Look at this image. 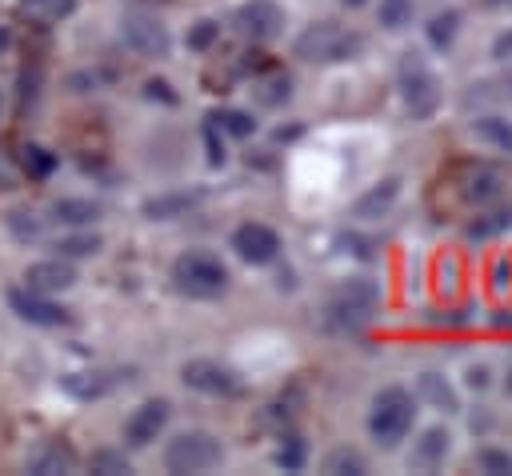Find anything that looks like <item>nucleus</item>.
<instances>
[{"label":"nucleus","instance_id":"nucleus-1","mask_svg":"<svg viewBox=\"0 0 512 476\" xmlns=\"http://www.w3.org/2000/svg\"><path fill=\"white\" fill-rule=\"evenodd\" d=\"M412 420H416V400L408 388L400 384H388L376 392L372 400V412H368V436L380 444V448H396L408 432H412Z\"/></svg>","mask_w":512,"mask_h":476},{"label":"nucleus","instance_id":"nucleus-2","mask_svg":"<svg viewBox=\"0 0 512 476\" xmlns=\"http://www.w3.org/2000/svg\"><path fill=\"white\" fill-rule=\"evenodd\" d=\"M376 304H380V288H376L372 280L356 276V280L340 284V288L328 296V304H324V324H328L332 332H340V336L360 332V328L372 320Z\"/></svg>","mask_w":512,"mask_h":476},{"label":"nucleus","instance_id":"nucleus-3","mask_svg":"<svg viewBox=\"0 0 512 476\" xmlns=\"http://www.w3.org/2000/svg\"><path fill=\"white\" fill-rule=\"evenodd\" d=\"M360 48H364V36L348 32V28L332 24V20L308 24L296 36V56L308 60V64H340V60H352Z\"/></svg>","mask_w":512,"mask_h":476},{"label":"nucleus","instance_id":"nucleus-4","mask_svg":"<svg viewBox=\"0 0 512 476\" xmlns=\"http://www.w3.org/2000/svg\"><path fill=\"white\" fill-rule=\"evenodd\" d=\"M172 284L184 296L212 300V296H220L228 288V264L220 256H212V252H184L172 264Z\"/></svg>","mask_w":512,"mask_h":476},{"label":"nucleus","instance_id":"nucleus-5","mask_svg":"<svg viewBox=\"0 0 512 476\" xmlns=\"http://www.w3.org/2000/svg\"><path fill=\"white\" fill-rule=\"evenodd\" d=\"M220 460H224V444L212 432H200V428L180 432V436H172L164 444V472H176V476H184V472H208Z\"/></svg>","mask_w":512,"mask_h":476},{"label":"nucleus","instance_id":"nucleus-6","mask_svg":"<svg viewBox=\"0 0 512 476\" xmlns=\"http://www.w3.org/2000/svg\"><path fill=\"white\" fill-rule=\"evenodd\" d=\"M396 88H400V100L412 112V120H428L440 104V84H436L432 68L424 64V56H416V52H408L396 64Z\"/></svg>","mask_w":512,"mask_h":476},{"label":"nucleus","instance_id":"nucleus-7","mask_svg":"<svg viewBox=\"0 0 512 476\" xmlns=\"http://www.w3.org/2000/svg\"><path fill=\"white\" fill-rule=\"evenodd\" d=\"M120 36H124V44H128L136 56H168V48H172L168 28H164L152 12H124Z\"/></svg>","mask_w":512,"mask_h":476},{"label":"nucleus","instance_id":"nucleus-8","mask_svg":"<svg viewBox=\"0 0 512 476\" xmlns=\"http://www.w3.org/2000/svg\"><path fill=\"white\" fill-rule=\"evenodd\" d=\"M8 308H12L20 320L36 324V328H56V324H68V308H60L52 296H44V292H36V288H28V284L8 288Z\"/></svg>","mask_w":512,"mask_h":476},{"label":"nucleus","instance_id":"nucleus-9","mask_svg":"<svg viewBox=\"0 0 512 476\" xmlns=\"http://www.w3.org/2000/svg\"><path fill=\"white\" fill-rule=\"evenodd\" d=\"M180 380L192 392H204V396H236L240 392L236 372L228 364H220V360H188L180 368Z\"/></svg>","mask_w":512,"mask_h":476},{"label":"nucleus","instance_id":"nucleus-10","mask_svg":"<svg viewBox=\"0 0 512 476\" xmlns=\"http://www.w3.org/2000/svg\"><path fill=\"white\" fill-rule=\"evenodd\" d=\"M232 248L244 264H272L280 256V236L260 224V220H248V224H236L232 232Z\"/></svg>","mask_w":512,"mask_h":476},{"label":"nucleus","instance_id":"nucleus-11","mask_svg":"<svg viewBox=\"0 0 512 476\" xmlns=\"http://www.w3.org/2000/svg\"><path fill=\"white\" fill-rule=\"evenodd\" d=\"M168 416H172V404H168L164 396L136 404V408H132V416L124 420V440H128L132 448H148V444H152V440L164 432Z\"/></svg>","mask_w":512,"mask_h":476},{"label":"nucleus","instance_id":"nucleus-12","mask_svg":"<svg viewBox=\"0 0 512 476\" xmlns=\"http://www.w3.org/2000/svg\"><path fill=\"white\" fill-rule=\"evenodd\" d=\"M236 28L248 40H272L284 28V8L272 4V0H248V4L236 8Z\"/></svg>","mask_w":512,"mask_h":476},{"label":"nucleus","instance_id":"nucleus-13","mask_svg":"<svg viewBox=\"0 0 512 476\" xmlns=\"http://www.w3.org/2000/svg\"><path fill=\"white\" fill-rule=\"evenodd\" d=\"M24 284L36 288V292H44V296H56V292H64V288L76 284V268H72L68 256L36 260V264H28V272H24Z\"/></svg>","mask_w":512,"mask_h":476},{"label":"nucleus","instance_id":"nucleus-14","mask_svg":"<svg viewBox=\"0 0 512 476\" xmlns=\"http://www.w3.org/2000/svg\"><path fill=\"white\" fill-rule=\"evenodd\" d=\"M448 448H452L448 428H444V424H432V428H424V432L412 440L408 468H416V472H432V468H440V464H444Z\"/></svg>","mask_w":512,"mask_h":476},{"label":"nucleus","instance_id":"nucleus-15","mask_svg":"<svg viewBox=\"0 0 512 476\" xmlns=\"http://www.w3.org/2000/svg\"><path fill=\"white\" fill-rule=\"evenodd\" d=\"M24 468H28L32 476H60V472H72V468H76V452H72V444H64V440H40V444L28 452Z\"/></svg>","mask_w":512,"mask_h":476},{"label":"nucleus","instance_id":"nucleus-16","mask_svg":"<svg viewBox=\"0 0 512 476\" xmlns=\"http://www.w3.org/2000/svg\"><path fill=\"white\" fill-rule=\"evenodd\" d=\"M204 200V192L200 188H180V192H160V196H152V200H144V216L148 220H176V216H188L196 204Z\"/></svg>","mask_w":512,"mask_h":476},{"label":"nucleus","instance_id":"nucleus-17","mask_svg":"<svg viewBox=\"0 0 512 476\" xmlns=\"http://www.w3.org/2000/svg\"><path fill=\"white\" fill-rule=\"evenodd\" d=\"M396 196H400V176H384V180L372 184L364 196H356L352 216H356V220H376V216H384V212L396 204Z\"/></svg>","mask_w":512,"mask_h":476},{"label":"nucleus","instance_id":"nucleus-18","mask_svg":"<svg viewBox=\"0 0 512 476\" xmlns=\"http://www.w3.org/2000/svg\"><path fill=\"white\" fill-rule=\"evenodd\" d=\"M500 188H504V176H500L496 168H488V164L468 168V176L460 180V196H464L468 204H488V200L500 196Z\"/></svg>","mask_w":512,"mask_h":476},{"label":"nucleus","instance_id":"nucleus-19","mask_svg":"<svg viewBox=\"0 0 512 476\" xmlns=\"http://www.w3.org/2000/svg\"><path fill=\"white\" fill-rule=\"evenodd\" d=\"M48 212H52V220H60L68 228H92L104 208L96 200H88V196H60V200H52Z\"/></svg>","mask_w":512,"mask_h":476},{"label":"nucleus","instance_id":"nucleus-20","mask_svg":"<svg viewBox=\"0 0 512 476\" xmlns=\"http://www.w3.org/2000/svg\"><path fill=\"white\" fill-rule=\"evenodd\" d=\"M416 396H420L424 404H432L436 412H444V416H456V412H460V396H456V388H452L440 372H420Z\"/></svg>","mask_w":512,"mask_h":476},{"label":"nucleus","instance_id":"nucleus-21","mask_svg":"<svg viewBox=\"0 0 512 476\" xmlns=\"http://www.w3.org/2000/svg\"><path fill=\"white\" fill-rule=\"evenodd\" d=\"M60 384L76 400H96V396H104L112 388V376L108 372H68V376H60Z\"/></svg>","mask_w":512,"mask_h":476},{"label":"nucleus","instance_id":"nucleus-22","mask_svg":"<svg viewBox=\"0 0 512 476\" xmlns=\"http://www.w3.org/2000/svg\"><path fill=\"white\" fill-rule=\"evenodd\" d=\"M472 132H476V140H484V144H492V148L512 156V120H504V116H476Z\"/></svg>","mask_w":512,"mask_h":476},{"label":"nucleus","instance_id":"nucleus-23","mask_svg":"<svg viewBox=\"0 0 512 476\" xmlns=\"http://www.w3.org/2000/svg\"><path fill=\"white\" fill-rule=\"evenodd\" d=\"M504 228H512V204H508V208H488V212H480L476 220H468L464 236H468V240H488V236H496V232H504Z\"/></svg>","mask_w":512,"mask_h":476},{"label":"nucleus","instance_id":"nucleus-24","mask_svg":"<svg viewBox=\"0 0 512 476\" xmlns=\"http://www.w3.org/2000/svg\"><path fill=\"white\" fill-rule=\"evenodd\" d=\"M424 32H428V44H432V48H440V52L452 48V40H456V32H460V12H456V8H440V12L428 20Z\"/></svg>","mask_w":512,"mask_h":476},{"label":"nucleus","instance_id":"nucleus-25","mask_svg":"<svg viewBox=\"0 0 512 476\" xmlns=\"http://www.w3.org/2000/svg\"><path fill=\"white\" fill-rule=\"evenodd\" d=\"M324 472H332V476H364L368 472V460L356 448H332L324 456Z\"/></svg>","mask_w":512,"mask_h":476},{"label":"nucleus","instance_id":"nucleus-26","mask_svg":"<svg viewBox=\"0 0 512 476\" xmlns=\"http://www.w3.org/2000/svg\"><path fill=\"white\" fill-rule=\"evenodd\" d=\"M208 124H216L220 132L240 136V140L256 132V120H252L248 112H240V108H220V112H208Z\"/></svg>","mask_w":512,"mask_h":476},{"label":"nucleus","instance_id":"nucleus-27","mask_svg":"<svg viewBox=\"0 0 512 476\" xmlns=\"http://www.w3.org/2000/svg\"><path fill=\"white\" fill-rule=\"evenodd\" d=\"M20 168H24L32 180H44V176H52V168H56V152H48V148H40V144H24V148H20Z\"/></svg>","mask_w":512,"mask_h":476},{"label":"nucleus","instance_id":"nucleus-28","mask_svg":"<svg viewBox=\"0 0 512 476\" xmlns=\"http://www.w3.org/2000/svg\"><path fill=\"white\" fill-rule=\"evenodd\" d=\"M8 232H12L20 244L40 240V236H44V216H36V212H28V208H16V212H8Z\"/></svg>","mask_w":512,"mask_h":476},{"label":"nucleus","instance_id":"nucleus-29","mask_svg":"<svg viewBox=\"0 0 512 476\" xmlns=\"http://www.w3.org/2000/svg\"><path fill=\"white\" fill-rule=\"evenodd\" d=\"M100 244H104V240H100L96 232H72V236H64V240H56V252L68 256V260H76V256H96Z\"/></svg>","mask_w":512,"mask_h":476},{"label":"nucleus","instance_id":"nucleus-30","mask_svg":"<svg viewBox=\"0 0 512 476\" xmlns=\"http://www.w3.org/2000/svg\"><path fill=\"white\" fill-rule=\"evenodd\" d=\"M88 464H92V472H100V476H124V472H132L128 456H124L120 448H96Z\"/></svg>","mask_w":512,"mask_h":476},{"label":"nucleus","instance_id":"nucleus-31","mask_svg":"<svg viewBox=\"0 0 512 476\" xmlns=\"http://www.w3.org/2000/svg\"><path fill=\"white\" fill-rule=\"evenodd\" d=\"M304 460H308V444H304L300 436H284V444L276 448V464H280L284 472H300Z\"/></svg>","mask_w":512,"mask_h":476},{"label":"nucleus","instance_id":"nucleus-32","mask_svg":"<svg viewBox=\"0 0 512 476\" xmlns=\"http://www.w3.org/2000/svg\"><path fill=\"white\" fill-rule=\"evenodd\" d=\"M24 8L40 20H64L76 12V0H24Z\"/></svg>","mask_w":512,"mask_h":476},{"label":"nucleus","instance_id":"nucleus-33","mask_svg":"<svg viewBox=\"0 0 512 476\" xmlns=\"http://www.w3.org/2000/svg\"><path fill=\"white\" fill-rule=\"evenodd\" d=\"M376 16H380L384 28L396 32V28H404L412 20V0H380V12Z\"/></svg>","mask_w":512,"mask_h":476},{"label":"nucleus","instance_id":"nucleus-34","mask_svg":"<svg viewBox=\"0 0 512 476\" xmlns=\"http://www.w3.org/2000/svg\"><path fill=\"white\" fill-rule=\"evenodd\" d=\"M288 96H292V80H288V76H268V80L256 88V100H260V104H272V108L284 104Z\"/></svg>","mask_w":512,"mask_h":476},{"label":"nucleus","instance_id":"nucleus-35","mask_svg":"<svg viewBox=\"0 0 512 476\" xmlns=\"http://www.w3.org/2000/svg\"><path fill=\"white\" fill-rule=\"evenodd\" d=\"M216 36H220V24H216V20H196V24L188 28V48H192V52H208V48L216 44Z\"/></svg>","mask_w":512,"mask_h":476},{"label":"nucleus","instance_id":"nucleus-36","mask_svg":"<svg viewBox=\"0 0 512 476\" xmlns=\"http://www.w3.org/2000/svg\"><path fill=\"white\" fill-rule=\"evenodd\" d=\"M480 468H484V472H492V476H512V452L484 448V452H480Z\"/></svg>","mask_w":512,"mask_h":476},{"label":"nucleus","instance_id":"nucleus-37","mask_svg":"<svg viewBox=\"0 0 512 476\" xmlns=\"http://www.w3.org/2000/svg\"><path fill=\"white\" fill-rule=\"evenodd\" d=\"M36 96H40V64H32V68L20 72V108L36 104Z\"/></svg>","mask_w":512,"mask_h":476},{"label":"nucleus","instance_id":"nucleus-38","mask_svg":"<svg viewBox=\"0 0 512 476\" xmlns=\"http://www.w3.org/2000/svg\"><path fill=\"white\" fill-rule=\"evenodd\" d=\"M204 152H208V164H212V168H220V164L228 160V152H224V140H220V128H216V124H204Z\"/></svg>","mask_w":512,"mask_h":476},{"label":"nucleus","instance_id":"nucleus-39","mask_svg":"<svg viewBox=\"0 0 512 476\" xmlns=\"http://www.w3.org/2000/svg\"><path fill=\"white\" fill-rule=\"evenodd\" d=\"M144 96L148 100H160V104H176V92H172V84L168 80H144Z\"/></svg>","mask_w":512,"mask_h":476},{"label":"nucleus","instance_id":"nucleus-40","mask_svg":"<svg viewBox=\"0 0 512 476\" xmlns=\"http://www.w3.org/2000/svg\"><path fill=\"white\" fill-rule=\"evenodd\" d=\"M492 56H496V60H508V56H512V28L492 40Z\"/></svg>","mask_w":512,"mask_h":476},{"label":"nucleus","instance_id":"nucleus-41","mask_svg":"<svg viewBox=\"0 0 512 476\" xmlns=\"http://www.w3.org/2000/svg\"><path fill=\"white\" fill-rule=\"evenodd\" d=\"M440 324H448V328H460V324H468V308H456V312H448V316H436Z\"/></svg>","mask_w":512,"mask_h":476},{"label":"nucleus","instance_id":"nucleus-42","mask_svg":"<svg viewBox=\"0 0 512 476\" xmlns=\"http://www.w3.org/2000/svg\"><path fill=\"white\" fill-rule=\"evenodd\" d=\"M468 388H488V368H468Z\"/></svg>","mask_w":512,"mask_h":476},{"label":"nucleus","instance_id":"nucleus-43","mask_svg":"<svg viewBox=\"0 0 512 476\" xmlns=\"http://www.w3.org/2000/svg\"><path fill=\"white\" fill-rule=\"evenodd\" d=\"M492 276H496V280H492V284H496V288H504V284H508V280H504V276H512V268H508V264H504V260H500V264H496V268H492Z\"/></svg>","mask_w":512,"mask_h":476},{"label":"nucleus","instance_id":"nucleus-44","mask_svg":"<svg viewBox=\"0 0 512 476\" xmlns=\"http://www.w3.org/2000/svg\"><path fill=\"white\" fill-rule=\"evenodd\" d=\"M492 324H496V328H512V312H508V308L492 312Z\"/></svg>","mask_w":512,"mask_h":476},{"label":"nucleus","instance_id":"nucleus-45","mask_svg":"<svg viewBox=\"0 0 512 476\" xmlns=\"http://www.w3.org/2000/svg\"><path fill=\"white\" fill-rule=\"evenodd\" d=\"M292 136H300V128L292 124V128H276V140H292Z\"/></svg>","mask_w":512,"mask_h":476},{"label":"nucleus","instance_id":"nucleus-46","mask_svg":"<svg viewBox=\"0 0 512 476\" xmlns=\"http://www.w3.org/2000/svg\"><path fill=\"white\" fill-rule=\"evenodd\" d=\"M8 44H12V32H8V24H0V52H8Z\"/></svg>","mask_w":512,"mask_h":476},{"label":"nucleus","instance_id":"nucleus-47","mask_svg":"<svg viewBox=\"0 0 512 476\" xmlns=\"http://www.w3.org/2000/svg\"><path fill=\"white\" fill-rule=\"evenodd\" d=\"M500 88H504V96H512V68L504 72V80H500Z\"/></svg>","mask_w":512,"mask_h":476},{"label":"nucleus","instance_id":"nucleus-48","mask_svg":"<svg viewBox=\"0 0 512 476\" xmlns=\"http://www.w3.org/2000/svg\"><path fill=\"white\" fill-rule=\"evenodd\" d=\"M340 4H348V8H360V4H364V0H340Z\"/></svg>","mask_w":512,"mask_h":476},{"label":"nucleus","instance_id":"nucleus-49","mask_svg":"<svg viewBox=\"0 0 512 476\" xmlns=\"http://www.w3.org/2000/svg\"><path fill=\"white\" fill-rule=\"evenodd\" d=\"M504 388H508V392H512V368H508V380H504Z\"/></svg>","mask_w":512,"mask_h":476},{"label":"nucleus","instance_id":"nucleus-50","mask_svg":"<svg viewBox=\"0 0 512 476\" xmlns=\"http://www.w3.org/2000/svg\"><path fill=\"white\" fill-rule=\"evenodd\" d=\"M488 4H508V0H488Z\"/></svg>","mask_w":512,"mask_h":476},{"label":"nucleus","instance_id":"nucleus-51","mask_svg":"<svg viewBox=\"0 0 512 476\" xmlns=\"http://www.w3.org/2000/svg\"><path fill=\"white\" fill-rule=\"evenodd\" d=\"M0 108H4V100H0Z\"/></svg>","mask_w":512,"mask_h":476}]
</instances>
